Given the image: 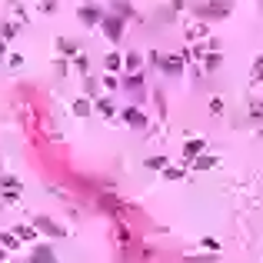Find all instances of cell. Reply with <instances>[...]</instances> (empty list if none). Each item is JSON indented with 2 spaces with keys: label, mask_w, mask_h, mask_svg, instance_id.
Returning a JSON list of instances; mask_svg holds the SVG:
<instances>
[{
  "label": "cell",
  "mask_w": 263,
  "mask_h": 263,
  "mask_svg": "<svg viewBox=\"0 0 263 263\" xmlns=\"http://www.w3.org/2000/svg\"><path fill=\"white\" fill-rule=\"evenodd\" d=\"M100 27H104V33L113 40V43H117L120 33H123V20H120V17H104V20H100Z\"/></svg>",
  "instance_id": "obj_1"
},
{
  "label": "cell",
  "mask_w": 263,
  "mask_h": 263,
  "mask_svg": "<svg viewBox=\"0 0 263 263\" xmlns=\"http://www.w3.org/2000/svg\"><path fill=\"white\" fill-rule=\"evenodd\" d=\"M33 227H37V230H43V233H50V237H67V233H64V227H60V224H54L50 216H37V220H33Z\"/></svg>",
  "instance_id": "obj_2"
},
{
  "label": "cell",
  "mask_w": 263,
  "mask_h": 263,
  "mask_svg": "<svg viewBox=\"0 0 263 263\" xmlns=\"http://www.w3.org/2000/svg\"><path fill=\"white\" fill-rule=\"evenodd\" d=\"M30 263H57V253H54V247H47V243H40V247H33V253H30Z\"/></svg>",
  "instance_id": "obj_3"
},
{
  "label": "cell",
  "mask_w": 263,
  "mask_h": 263,
  "mask_svg": "<svg viewBox=\"0 0 263 263\" xmlns=\"http://www.w3.org/2000/svg\"><path fill=\"white\" fill-rule=\"evenodd\" d=\"M160 70L167 73V77H177V73H184V60L180 57H163L160 60Z\"/></svg>",
  "instance_id": "obj_4"
},
{
  "label": "cell",
  "mask_w": 263,
  "mask_h": 263,
  "mask_svg": "<svg viewBox=\"0 0 263 263\" xmlns=\"http://www.w3.org/2000/svg\"><path fill=\"white\" fill-rule=\"evenodd\" d=\"M80 20H83V24L87 27H94V24H100V20H104V17H100V7H80Z\"/></svg>",
  "instance_id": "obj_5"
},
{
  "label": "cell",
  "mask_w": 263,
  "mask_h": 263,
  "mask_svg": "<svg viewBox=\"0 0 263 263\" xmlns=\"http://www.w3.org/2000/svg\"><path fill=\"white\" fill-rule=\"evenodd\" d=\"M123 120H127L130 127H137V130H140V127H147V117H144L140 110H137V107H127V110H123Z\"/></svg>",
  "instance_id": "obj_6"
},
{
  "label": "cell",
  "mask_w": 263,
  "mask_h": 263,
  "mask_svg": "<svg viewBox=\"0 0 263 263\" xmlns=\"http://www.w3.org/2000/svg\"><path fill=\"white\" fill-rule=\"evenodd\" d=\"M0 247H4V250H17V247H20L17 233L14 230H10V233H0Z\"/></svg>",
  "instance_id": "obj_7"
},
{
  "label": "cell",
  "mask_w": 263,
  "mask_h": 263,
  "mask_svg": "<svg viewBox=\"0 0 263 263\" xmlns=\"http://www.w3.org/2000/svg\"><path fill=\"white\" fill-rule=\"evenodd\" d=\"M57 47H60V54H64V57H77V43H70L67 37L57 40Z\"/></svg>",
  "instance_id": "obj_8"
},
{
  "label": "cell",
  "mask_w": 263,
  "mask_h": 263,
  "mask_svg": "<svg viewBox=\"0 0 263 263\" xmlns=\"http://www.w3.org/2000/svg\"><path fill=\"white\" fill-rule=\"evenodd\" d=\"M14 233H17V240H33L37 237V227H14Z\"/></svg>",
  "instance_id": "obj_9"
},
{
  "label": "cell",
  "mask_w": 263,
  "mask_h": 263,
  "mask_svg": "<svg viewBox=\"0 0 263 263\" xmlns=\"http://www.w3.org/2000/svg\"><path fill=\"white\" fill-rule=\"evenodd\" d=\"M123 87L140 90V87H144V77H140V73H130V77H123Z\"/></svg>",
  "instance_id": "obj_10"
},
{
  "label": "cell",
  "mask_w": 263,
  "mask_h": 263,
  "mask_svg": "<svg viewBox=\"0 0 263 263\" xmlns=\"http://www.w3.org/2000/svg\"><path fill=\"white\" fill-rule=\"evenodd\" d=\"M203 14H210V17H224V14H227V4H210V7H203Z\"/></svg>",
  "instance_id": "obj_11"
},
{
  "label": "cell",
  "mask_w": 263,
  "mask_h": 263,
  "mask_svg": "<svg viewBox=\"0 0 263 263\" xmlns=\"http://www.w3.org/2000/svg\"><path fill=\"white\" fill-rule=\"evenodd\" d=\"M200 150H203V140H190V144L184 147V153H187V157H197Z\"/></svg>",
  "instance_id": "obj_12"
},
{
  "label": "cell",
  "mask_w": 263,
  "mask_h": 263,
  "mask_svg": "<svg viewBox=\"0 0 263 263\" xmlns=\"http://www.w3.org/2000/svg\"><path fill=\"white\" fill-rule=\"evenodd\" d=\"M97 110L104 113V117H110V113H113V104H110V100L104 97V100H97Z\"/></svg>",
  "instance_id": "obj_13"
},
{
  "label": "cell",
  "mask_w": 263,
  "mask_h": 263,
  "mask_svg": "<svg viewBox=\"0 0 263 263\" xmlns=\"http://www.w3.org/2000/svg\"><path fill=\"white\" fill-rule=\"evenodd\" d=\"M147 167H150V170H160V167H167V157H150V160H147Z\"/></svg>",
  "instance_id": "obj_14"
},
{
  "label": "cell",
  "mask_w": 263,
  "mask_h": 263,
  "mask_svg": "<svg viewBox=\"0 0 263 263\" xmlns=\"http://www.w3.org/2000/svg\"><path fill=\"white\" fill-rule=\"evenodd\" d=\"M73 110H77L80 117H87V113H90V104H87V100H77V104H73Z\"/></svg>",
  "instance_id": "obj_15"
},
{
  "label": "cell",
  "mask_w": 263,
  "mask_h": 263,
  "mask_svg": "<svg viewBox=\"0 0 263 263\" xmlns=\"http://www.w3.org/2000/svg\"><path fill=\"white\" fill-rule=\"evenodd\" d=\"M14 33H17V24H4V27H0V37H4V40L14 37Z\"/></svg>",
  "instance_id": "obj_16"
},
{
  "label": "cell",
  "mask_w": 263,
  "mask_h": 263,
  "mask_svg": "<svg viewBox=\"0 0 263 263\" xmlns=\"http://www.w3.org/2000/svg\"><path fill=\"white\" fill-rule=\"evenodd\" d=\"M117 67H120V54H110L107 57V70H117Z\"/></svg>",
  "instance_id": "obj_17"
},
{
  "label": "cell",
  "mask_w": 263,
  "mask_h": 263,
  "mask_svg": "<svg viewBox=\"0 0 263 263\" xmlns=\"http://www.w3.org/2000/svg\"><path fill=\"white\" fill-rule=\"evenodd\" d=\"M127 67H130V70H137V67H140V57H137V54H127Z\"/></svg>",
  "instance_id": "obj_18"
},
{
  "label": "cell",
  "mask_w": 263,
  "mask_h": 263,
  "mask_svg": "<svg viewBox=\"0 0 263 263\" xmlns=\"http://www.w3.org/2000/svg\"><path fill=\"white\" fill-rule=\"evenodd\" d=\"M253 77H263V57H260V60L253 64Z\"/></svg>",
  "instance_id": "obj_19"
},
{
  "label": "cell",
  "mask_w": 263,
  "mask_h": 263,
  "mask_svg": "<svg viewBox=\"0 0 263 263\" xmlns=\"http://www.w3.org/2000/svg\"><path fill=\"white\" fill-rule=\"evenodd\" d=\"M4 256H7V250H4V247H0V260H4Z\"/></svg>",
  "instance_id": "obj_20"
},
{
  "label": "cell",
  "mask_w": 263,
  "mask_h": 263,
  "mask_svg": "<svg viewBox=\"0 0 263 263\" xmlns=\"http://www.w3.org/2000/svg\"><path fill=\"white\" fill-rule=\"evenodd\" d=\"M4 50H7V47H4V37H0V54H4Z\"/></svg>",
  "instance_id": "obj_21"
}]
</instances>
